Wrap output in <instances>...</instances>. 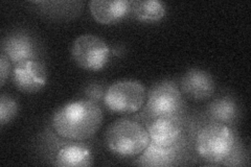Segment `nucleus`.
<instances>
[{
	"instance_id": "6",
	"label": "nucleus",
	"mask_w": 251,
	"mask_h": 167,
	"mask_svg": "<svg viewBox=\"0 0 251 167\" xmlns=\"http://www.w3.org/2000/svg\"><path fill=\"white\" fill-rule=\"evenodd\" d=\"M72 59L84 70H103L110 61L112 50L103 39L94 35L77 37L72 46Z\"/></svg>"
},
{
	"instance_id": "14",
	"label": "nucleus",
	"mask_w": 251,
	"mask_h": 167,
	"mask_svg": "<svg viewBox=\"0 0 251 167\" xmlns=\"http://www.w3.org/2000/svg\"><path fill=\"white\" fill-rule=\"evenodd\" d=\"M240 113L238 101L229 95H224L209 103L205 115L209 121L233 125L240 118Z\"/></svg>"
},
{
	"instance_id": "1",
	"label": "nucleus",
	"mask_w": 251,
	"mask_h": 167,
	"mask_svg": "<svg viewBox=\"0 0 251 167\" xmlns=\"http://www.w3.org/2000/svg\"><path fill=\"white\" fill-rule=\"evenodd\" d=\"M103 119V109L100 105L81 98L58 108L51 117V126L60 138L83 142L97 134Z\"/></svg>"
},
{
	"instance_id": "12",
	"label": "nucleus",
	"mask_w": 251,
	"mask_h": 167,
	"mask_svg": "<svg viewBox=\"0 0 251 167\" xmlns=\"http://www.w3.org/2000/svg\"><path fill=\"white\" fill-rule=\"evenodd\" d=\"M89 11L100 24L111 25L130 16L131 1L128 0H91Z\"/></svg>"
},
{
	"instance_id": "18",
	"label": "nucleus",
	"mask_w": 251,
	"mask_h": 167,
	"mask_svg": "<svg viewBox=\"0 0 251 167\" xmlns=\"http://www.w3.org/2000/svg\"><path fill=\"white\" fill-rule=\"evenodd\" d=\"M107 87L100 82H92L88 86H86L83 91V98L88 99L98 103V105H104V95Z\"/></svg>"
},
{
	"instance_id": "2",
	"label": "nucleus",
	"mask_w": 251,
	"mask_h": 167,
	"mask_svg": "<svg viewBox=\"0 0 251 167\" xmlns=\"http://www.w3.org/2000/svg\"><path fill=\"white\" fill-rule=\"evenodd\" d=\"M238 138L230 125L209 121L199 130L195 140L197 155L210 164H226L237 153Z\"/></svg>"
},
{
	"instance_id": "4",
	"label": "nucleus",
	"mask_w": 251,
	"mask_h": 167,
	"mask_svg": "<svg viewBox=\"0 0 251 167\" xmlns=\"http://www.w3.org/2000/svg\"><path fill=\"white\" fill-rule=\"evenodd\" d=\"M183 95L179 85L172 79H164L154 84L147 92V99L143 107L144 124L161 116L182 115L184 111Z\"/></svg>"
},
{
	"instance_id": "7",
	"label": "nucleus",
	"mask_w": 251,
	"mask_h": 167,
	"mask_svg": "<svg viewBox=\"0 0 251 167\" xmlns=\"http://www.w3.org/2000/svg\"><path fill=\"white\" fill-rule=\"evenodd\" d=\"M43 46L36 35L26 29H15L7 33L1 42V53L13 65L26 61H42Z\"/></svg>"
},
{
	"instance_id": "8",
	"label": "nucleus",
	"mask_w": 251,
	"mask_h": 167,
	"mask_svg": "<svg viewBox=\"0 0 251 167\" xmlns=\"http://www.w3.org/2000/svg\"><path fill=\"white\" fill-rule=\"evenodd\" d=\"M12 81L20 92L35 94L47 83V69L42 61L33 60L13 65Z\"/></svg>"
},
{
	"instance_id": "11",
	"label": "nucleus",
	"mask_w": 251,
	"mask_h": 167,
	"mask_svg": "<svg viewBox=\"0 0 251 167\" xmlns=\"http://www.w3.org/2000/svg\"><path fill=\"white\" fill-rule=\"evenodd\" d=\"M185 144V139L172 146H161L154 142H150L144 152L137 156L134 164L148 167H167L176 165L177 161L180 160L184 154Z\"/></svg>"
},
{
	"instance_id": "3",
	"label": "nucleus",
	"mask_w": 251,
	"mask_h": 167,
	"mask_svg": "<svg viewBox=\"0 0 251 167\" xmlns=\"http://www.w3.org/2000/svg\"><path fill=\"white\" fill-rule=\"evenodd\" d=\"M104 142L110 153L121 158L139 156L151 142L146 125L137 119L120 118L110 124Z\"/></svg>"
},
{
	"instance_id": "13",
	"label": "nucleus",
	"mask_w": 251,
	"mask_h": 167,
	"mask_svg": "<svg viewBox=\"0 0 251 167\" xmlns=\"http://www.w3.org/2000/svg\"><path fill=\"white\" fill-rule=\"evenodd\" d=\"M93 163V155L84 143L69 141L61 146L53 158L52 165L60 167H85Z\"/></svg>"
},
{
	"instance_id": "9",
	"label": "nucleus",
	"mask_w": 251,
	"mask_h": 167,
	"mask_svg": "<svg viewBox=\"0 0 251 167\" xmlns=\"http://www.w3.org/2000/svg\"><path fill=\"white\" fill-rule=\"evenodd\" d=\"M151 142L161 146H172L185 139L182 115L161 116L146 124Z\"/></svg>"
},
{
	"instance_id": "10",
	"label": "nucleus",
	"mask_w": 251,
	"mask_h": 167,
	"mask_svg": "<svg viewBox=\"0 0 251 167\" xmlns=\"http://www.w3.org/2000/svg\"><path fill=\"white\" fill-rule=\"evenodd\" d=\"M180 91L188 99L205 101L216 92L215 79L209 72L199 68L187 70L180 79Z\"/></svg>"
},
{
	"instance_id": "17",
	"label": "nucleus",
	"mask_w": 251,
	"mask_h": 167,
	"mask_svg": "<svg viewBox=\"0 0 251 167\" xmlns=\"http://www.w3.org/2000/svg\"><path fill=\"white\" fill-rule=\"evenodd\" d=\"M19 113V103L15 97L7 94L0 96V124L4 126L17 117Z\"/></svg>"
},
{
	"instance_id": "16",
	"label": "nucleus",
	"mask_w": 251,
	"mask_h": 167,
	"mask_svg": "<svg viewBox=\"0 0 251 167\" xmlns=\"http://www.w3.org/2000/svg\"><path fill=\"white\" fill-rule=\"evenodd\" d=\"M31 4L39 5V9L44 15L50 16L51 18H75L81 12L82 2L67 1L63 7H57L54 1H34Z\"/></svg>"
},
{
	"instance_id": "15",
	"label": "nucleus",
	"mask_w": 251,
	"mask_h": 167,
	"mask_svg": "<svg viewBox=\"0 0 251 167\" xmlns=\"http://www.w3.org/2000/svg\"><path fill=\"white\" fill-rule=\"evenodd\" d=\"M167 15V6L158 0H137L131 1V12L135 20L141 23H157Z\"/></svg>"
},
{
	"instance_id": "19",
	"label": "nucleus",
	"mask_w": 251,
	"mask_h": 167,
	"mask_svg": "<svg viewBox=\"0 0 251 167\" xmlns=\"http://www.w3.org/2000/svg\"><path fill=\"white\" fill-rule=\"evenodd\" d=\"M11 61L3 53L0 55V87H3L7 77L10 76L13 67Z\"/></svg>"
},
{
	"instance_id": "5",
	"label": "nucleus",
	"mask_w": 251,
	"mask_h": 167,
	"mask_svg": "<svg viewBox=\"0 0 251 167\" xmlns=\"http://www.w3.org/2000/svg\"><path fill=\"white\" fill-rule=\"evenodd\" d=\"M147 99L145 86L134 79H123L107 87L104 106L115 114H135L143 109Z\"/></svg>"
}]
</instances>
